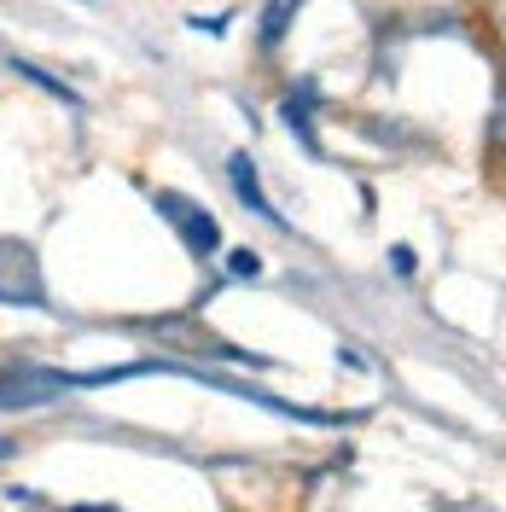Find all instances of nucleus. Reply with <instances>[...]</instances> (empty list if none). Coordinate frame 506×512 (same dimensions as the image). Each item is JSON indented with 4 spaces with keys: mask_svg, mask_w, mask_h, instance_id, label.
Here are the masks:
<instances>
[{
    "mask_svg": "<svg viewBox=\"0 0 506 512\" xmlns=\"http://www.w3.org/2000/svg\"><path fill=\"white\" fill-rule=\"evenodd\" d=\"M0 303L6 309H47V280H41V256L24 239H0Z\"/></svg>",
    "mask_w": 506,
    "mask_h": 512,
    "instance_id": "f257e3e1",
    "label": "nucleus"
},
{
    "mask_svg": "<svg viewBox=\"0 0 506 512\" xmlns=\"http://www.w3.org/2000/svg\"><path fill=\"white\" fill-rule=\"evenodd\" d=\"M158 216L181 233V245H187L192 256H216V245H222V227H216V216H210V210H198L187 192H169V187H163L158 192Z\"/></svg>",
    "mask_w": 506,
    "mask_h": 512,
    "instance_id": "f03ea898",
    "label": "nucleus"
},
{
    "mask_svg": "<svg viewBox=\"0 0 506 512\" xmlns=\"http://www.w3.org/2000/svg\"><path fill=\"white\" fill-rule=\"evenodd\" d=\"M64 390H76V373H53V367H18L0 379V408H41Z\"/></svg>",
    "mask_w": 506,
    "mask_h": 512,
    "instance_id": "7ed1b4c3",
    "label": "nucleus"
},
{
    "mask_svg": "<svg viewBox=\"0 0 506 512\" xmlns=\"http://www.w3.org/2000/svg\"><path fill=\"white\" fill-rule=\"evenodd\" d=\"M227 181H233V192H239V204L251 210V216H262V222H274V227H285V216L274 210V198L262 192V181H256V163L239 152V158H227Z\"/></svg>",
    "mask_w": 506,
    "mask_h": 512,
    "instance_id": "20e7f679",
    "label": "nucleus"
},
{
    "mask_svg": "<svg viewBox=\"0 0 506 512\" xmlns=\"http://www.w3.org/2000/svg\"><path fill=\"white\" fill-rule=\"evenodd\" d=\"M297 12H303V0H268L262 6V47H280L297 24Z\"/></svg>",
    "mask_w": 506,
    "mask_h": 512,
    "instance_id": "39448f33",
    "label": "nucleus"
},
{
    "mask_svg": "<svg viewBox=\"0 0 506 512\" xmlns=\"http://www.w3.org/2000/svg\"><path fill=\"white\" fill-rule=\"evenodd\" d=\"M12 70H18V76H24V82H35V88H41V94H53V99H64V105H70V111H82V94H76V88H64V82H53V76H47V70H41V64H12Z\"/></svg>",
    "mask_w": 506,
    "mask_h": 512,
    "instance_id": "423d86ee",
    "label": "nucleus"
},
{
    "mask_svg": "<svg viewBox=\"0 0 506 512\" xmlns=\"http://www.w3.org/2000/svg\"><path fill=\"white\" fill-rule=\"evenodd\" d=\"M285 123H291V134H297V140H303V146H309V152H315V158H320L315 123H309V105H297V99H291V105H285Z\"/></svg>",
    "mask_w": 506,
    "mask_h": 512,
    "instance_id": "0eeeda50",
    "label": "nucleus"
},
{
    "mask_svg": "<svg viewBox=\"0 0 506 512\" xmlns=\"http://www.w3.org/2000/svg\"><path fill=\"white\" fill-rule=\"evenodd\" d=\"M227 274H233V280H256V274H262V256L256 251H227Z\"/></svg>",
    "mask_w": 506,
    "mask_h": 512,
    "instance_id": "6e6552de",
    "label": "nucleus"
},
{
    "mask_svg": "<svg viewBox=\"0 0 506 512\" xmlns=\"http://www.w3.org/2000/svg\"><path fill=\"white\" fill-rule=\"evenodd\" d=\"M390 262H396V274H413V251H408V245H396V251H390Z\"/></svg>",
    "mask_w": 506,
    "mask_h": 512,
    "instance_id": "1a4fd4ad",
    "label": "nucleus"
},
{
    "mask_svg": "<svg viewBox=\"0 0 506 512\" xmlns=\"http://www.w3.org/2000/svg\"><path fill=\"white\" fill-rule=\"evenodd\" d=\"M192 30H204V35H222V30H227V18H192Z\"/></svg>",
    "mask_w": 506,
    "mask_h": 512,
    "instance_id": "9d476101",
    "label": "nucleus"
},
{
    "mask_svg": "<svg viewBox=\"0 0 506 512\" xmlns=\"http://www.w3.org/2000/svg\"><path fill=\"white\" fill-rule=\"evenodd\" d=\"M6 454H18V443H12V437H0V460H6Z\"/></svg>",
    "mask_w": 506,
    "mask_h": 512,
    "instance_id": "9b49d317",
    "label": "nucleus"
},
{
    "mask_svg": "<svg viewBox=\"0 0 506 512\" xmlns=\"http://www.w3.org/2000/svg\"><path fill=\"white\" fill-rule=\"evenodd\" d=\"M64 512H111V507H64Z\"/></svg>",
    "mask_w": 506,
    "mask_h": 512,
    "instance_id": "f8f14e48",
    "label": "nucleus"
}]
</instances>
